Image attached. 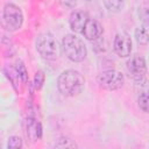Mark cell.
<instances>
[{
	"mask_svg": "<svg viewBox=\"0 0 149 149\" xmlns=\"http://www.w3.org/2000/svg\"><path fill=\"white\" fill-rule=\"evenodd\" d=\"M62 49L66 58L73 63L83 62L87 55V49L84 41L74 34H66L63 37Z\"/></svg>",
	"mask_w": 149,
	"mask_h": 149,
	"instance_id": "7a4b0ae2",
	"label": "cell"
},
{
	"mask_svg": "<svg viewBox=\"0 0 149 149\" xmlns=\"http://www.w3.org/2000/svg\"><path fill=\"white\" fill-rule=\"evenodd\" d=\"M22 146H23V143H22L21 137L15 136V135L8 137V141H7L8 149H20V148H22Z\"/></svg>",
	"mask_w": 149,
	"mask_h": 149,
	"instance_id": "2e32d148",
	"label": "cell"
},
{
	"mask_svg": "<svg viewBox=\"0 0 149 149\" xmlns=\"http://www.w3.org/2000/svg\"><path fill=\"white\" fill-rule=\"evenodd\" d=\"M90 19L88 14L84 10H79V9H76L73 10L71 14H70V17H69V26H70V29L73 31V33H78V34H81L83 31V28L85 26V23L87 22V20Z\"/></svg>",
	"mask_w": 149,
	"mask_h": 149,
	"instance_id": "9c48e42d",
	"label": "cell"
},
{
	"mask_svg": "<svg viewBox=\"0 0 149 149\" xmlns=\"http://www.w3.org/2000/svg\"><path fill=\"white\" fill-rule=\"evenodd\" d=\"M43 129L40 121L34 118H29L27 120V136L31 142H36L42 139Z\"/></svg>",
	"mask_w": 149,
	"mask_h": 149,
	"instance_id": "30bf717a",
	"label": "cell"
},
{
	"mask_svg": "<svg viewBox=\"0 0 149 149\" xmlns=\"http://www.w3.org/2000/svg\"><path fill=\"white\" fill-rule=\"evenodd\" d=\"M105 7L109 12H119L123 8L125 0H102Z\"/></svg>",
	"mask_w": 149,
	"mask_h": 149,
	"instance_id": "4fadbf2b",
	"label": "cell"
},
{
	"mask_svg": "<svg viewBox=\"0 0 149 149\" xmlns=\"http://www.w3.org/2000/svg\"><path fill=\"white\" fill-rule=\"evenodd\" d=\"M102 33H104V28H102L101 23L99 21H97L95 19L90 17L83 28L81 35H84V37L88 41H95L101 37Z\"/></svg>",
	"mask_w": 149,
	"mask_h": 149,
	"instance_id": "ba28073f",
	"label": "cell"
},
{
	"mask_svg": "<svg viewBox=\"0 0 149 149\" xmlns=\"http://www.w3.org/2000/svg\"><path fill=\"white\" fill-rule=\"evenodd\" d=\"M127 70L134 80L146 78L147 73V63L144 57L140 55H134L127 61Z\"/></svg>",
	"mask_w": 149,
	"mask_h": 149,
	"instance_id": "8992f818",
	"label": "cell"
},
{
	"mask_svg": "<svg viewBox=\"0 0 149 149\" xmlns=\"http://www.w3.org/2000/svg\"><path fill=\"white\" fill-rule=\"evenodd\" d=\"M86 1H90V0H86Z\"/></svg>",
	"mask_w": 149,
	"mask_h": 149,
	"instance_id": "ac0fdd59",
	"label": "cell"
},
{
	"mask_svg": "<svg viewBox=\"0 0 149 149\" xmlns=\"http://www.w3.org/2000/svg\"><path fill=\"white\" fill-rule=\"evenodd\" d=\"M62 1H63V0H62Z\"/></svg>",
	"mask_w": 149,
	"mask_h": 149,
	"instance_id": "d6986e66",
	"label": "cell"
},
{
	"mask_svg": "<svg viewBox=\"0 0 149 149\" xmlns=\"http://www.w3.org/2000/svg\"><path fill=\"white\" fill-rule=\"evenodd\" d=\"M15 72H16V74H17L19 79H20L23 84H26V83L28 81V71H27V69H26V65H24L21 61H17V62H16V64H15Z\"/></svg>",
	"mask_w": 149,
	"mask_h": 149,
	"instance_id": "7c38bea8",
	"label": "cell"
},
{
	"mask_svg": "<svg viewBox=\"0 0 149 149\" xmlns=\"http://www.w3.org/2000/svg\"><path fill=\"white\" fill-rule=\"evenodd\" d=\"M55 147L56 148H77L78 146L76 144V142L69 137H59L57 140V142L55 143Z\"/></svg>",
	"mask_w": 149,
	"mask_h": 149,
	"instance_id": "9a60e30c",
	"label": "cell"
},
{
	"mask_svg": "<svg viewBox=\"0 0 149 149\" xmlns=\"http://www.w3.org/2000/svg\"><path fill=\"white\" fill-rule=\"evenodd\" d=\"M132 38L126 33H119L115 35L113 41V49L119 57H128L132 54Z\"/></svg>",
	"mask_w": 149,
	"mask_h": 149,
	"instance_id": "52a82bcc",
	"label": "cell"
},
{
	"mask_svg": "<svg viewBox=\"0 0 149 149\" xmlns=\"http://www.w3.org/2000/svg\"><path fill=\"white\" fill-rule=\"evenodd\" d=\"M44 81H45L44 72L43 71H37L35 73V77H34V87H35V90H37V91L41 90L43 84H44Z\"/></svg>",
	"mask_w": 149,
	"mask_h": 149,
	"instance_id": "e0dca14e",
	"label": "cell"
},
{
	"mask_svg": "<svg viewBox=\"0 0 149 149\" xmlns=\"http://www.w3.org/2000/svg\"><path fill=\"white\" fill-rule=\"evenodd\" d=\"M2 23L3 27L9 31L19 30L23 24L22 9L13 2L6 3L2 10Z\"/></svg>",
	"mask_w": 149,
	"mask_h": 149,
	"instance_id": "277c9868",
	"label": "cell"
},
{
	"mask_svg": "<svg viewBox=\"0 0 149 149\" xmlns=\"http://www.w3.org/2000/svg\"><path fill=\"white\" fill-rule=\"evenodd\" d=\"M37 52L44 59H55L58 56V44L51 33H41L35 41Z\"/></svg>",
	"mask_w": 149,
	"mask_h": 149,
	"instance_id": "3957f363",
	"label": "cell"
},
{
	"mask_svg": "<svg viewBox=\"0 0 149 149\" xmlns=\"http://www.w3.org/2000/svg\"><path fill=\"white\" fill-rule=\"evenodd\" d=\"M134 36H135L136 42H137L140 45H147V44H148V37H149V36H148V29H147L146 26L136 28Z\"/></svg>",
	"mask_w": 149,
	"mask_h": 149,
	"instance_id": "8fae6325",
	"label": "cell"
},
{
	"mask_svg": "<svg viewBox=\"0 0 149 149\" xmlns=\"http://www.w3.org/2000/svg\"><path fill=\"white\" fill-rule=\"evenodd\" d=\"M148 91H143V92H140L137 93V104H139V107L144 112L147 113L148 112Z\"/></svg>",
	"mask_w": 149,
	"mask_h": 149,
	"instance_id": "5bb4252c",
	"label": "cell"
},
{
	"mask_svg": "<svg viewBox=\"0 0 149 149\" xmlns=\"http://www.w3.org/2000/svg\"><path fill=\"white\" fill-rule=\"evenodd\" d=\"M85 87V78L77 70H65L57 78V88L65 97H77Z\"/></svg>",
	"mask_w": 149,
	"mask_h": 149,
	"instance_id": "6da1fadb",
	"label": "cell"
},
{
	"mask_svg": "<svg viewBox=\"0 0 149 149\" xmlns=\"http://www.w3.org/2000/svg\"><path fill=\"white\" fill-rule=\"evenodd\" d=\"M98 84L108 91H115L123 86L125 84V77L123 74L114 69H109L106 71H102L98 76Z\"/></svg>",
	"mask_w": 149,
	"mask_h": 149,
	"instance_id": "5b68a950",
	"label": "cell"
}]
</instances>
